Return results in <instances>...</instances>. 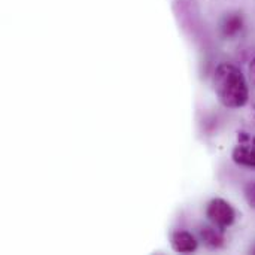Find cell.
I'll list each match as a JSON object with an SVG mask.
<instances>
[{
	"label": "cell",
	"mask_w": 255,
	"mask_h": 255,
	"mask_svg": "<svg viewBox=\"0 0 255 255\" xmlns=\"http://www.w3.org/2000/svg\"><path fill=\"white\" fill-rule=\"evenodd\" d=\"M206 217L212 224H215L220 229L226 230V229H229V227H232L235 224L236 211L227 200L217 197V199H212L208 203Z\"/></svg>",
	"instance_id": "2"
},
{
	"label": "cell",
	"mask_w": 255,
	"mask_h": 255,
	"mask_svg": "<svg viewBox=\"0 0 255 255\" xmlns=\"http://www.w3.org/2000/svg\"><path fill=\"white\" fill-rule=\"evenodd\" d=\"M248 75H250V81H251V84L255 85V57L251 60V63H250V67H248Z\"/></svg>",
	"instance_id": "8"
},
{
	"label": "cell",
	"mask_w": 255,
	"mask_h": 255,
	"mask_svg": "<svg viewBox=\"0 0 255 255\" xmlns=\"http://www.w3.org/2000/svg\"><path fill=\"white\" fill-rule=\"evenodd\" d=\"M170 245H172L173 251H176L179 254H191L197 250L199 242L190 232L178 230L172 235Z\"/></svg>",
	"instance_id": "4"
},
{
	"label": "cell",
	"mask_w": 255,
	"mask_h": 255,
	"mask_svg": "<svg viewBox=\"0 0 255 255\" xmlns=\"http://www.w3.org/2000/svg\"><path fill=\"white\" fill-rule=\"evenodd\" d=\"M244 25L245 19L241 12H229L221 21V34L226 39H233L244 30Z\"/></svg>",
	"instance_id": "5"
},
{
	"label": "cell",
	"mask_w": 255,
	"mask_h": 255,
	"mask_svg": "<svg viewBox=\"0 0 255 255\" xmlns=\"http://www.w3.org/2000/svg\"><path fill=\"white\" fill-rule=\"evenodd\" d=\"M200 238L205 242L206 247L212 250H220L226 245V238H224V230L220 229L215 224L211 226H203L200 229Z\"/></svg>",
	"instance_id": "6"
},
{
	"label": "cell",
	"mask_w": 255,
	"mask_h": 255,
	"mask_svg": "<svg viewBox=\"0 0 255 255\" xmlns=\"http://www.w3.org/2000/svg\"><path fill=\"white\" fill-rule=\"evenodd\" d=\"M214 91L218 102L229 109H241L250 102V85L244 72L232 64L221 63L217 66L212 78Z\"/></svg>",
	"instance_id": "1"
},
{
	"label": "cell",
	"mask_w": 255,
	"mask_h": 255,
	"mask_svg": "<svg viewBox=\"0 0 255 255\" xmlns=\"http://www.w3.org/2000/svg\"><path fill=\"white\" fill-rule=\"evenodd\" d=\"M245 200H247V203L255 209V182H251V184H248L247 187H245Z\"/></svg>",
	"instance_id": "7"
},
{
	"label": "cell",
	"mask_w": 255,
	"mask_h": 255,
	"mask_svg": "<svg viewBox=\"0 0 255 255\" xmlns=\"http://www.w3.org/2000/svg\"><path fill=\"white\" fill-rule=\"evenodd\" d=\"M232 158L238 166L255 169V136L241 131L238 136V143L233 148Z\"/></svg>",
	"instance_id": "3"
}]
</instances>
